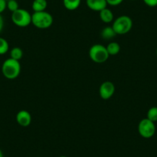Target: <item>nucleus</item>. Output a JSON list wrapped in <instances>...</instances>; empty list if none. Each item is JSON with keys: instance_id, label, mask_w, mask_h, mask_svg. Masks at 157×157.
Returning a JSON list of instances; mask_svg holds the SVG:
<instances>
[{"instance_id": "bb28decb", "label": "nucleus", "mask_w": 157, "mask_h": 157, "mask_svg": "<svg viewBox=\"0 0 157 157\" xmlns=\"http://www.w3.org/2000/svg\"><path fill=\"white\" fill-rule=\"evenodd\" d=\"M132 1H134V0H132Z\"/></svg>"}, {"instance_id": "7ed1b4c3", "label": "nucleus", "mask_w": 157, "mask_h": 157, "mask_svg": "<svg viewBox=\"0 0 157 157\" xmlns=\"http://www.w3.org/2000/svg\"><path fill=\"white\" fill-rule=\"evenodd\" d=\"M112 27L117 35L126 34L132 29V20L128 16H120L113 21Z\"/></svg>"}, {"instance_id": "39448f33", "label": "nucleus", "mask_w": 157, "mask_h": 157, "mask_svg": "<svg viewBox=\"0 0 157 157\" xmlns=\"http://www.w3.org/2000/svg\"><path fill=\"white\" fill-rule=\"evenodd\" d=\"M12 21L19 27H26L32 23V15L27 10L20 9L12 13Z\"/></svg>"}, {"instance_id": "dca6fc26", "label": "nucleus", "mask_w": 157, "mask_h": 157, "mask_svg": "<svg viewBox=\"0 0 157 157\" xmlns=\"http://www.w3.org/2000/svg\"><path fill=\"white\" fill-rule=\"evenodd\" d=\"M146 118L153 123L157 122V106H152L148 110Z\"/></svg>"}, {"instance_id": "ddd939ff", "label": "nucleus", "mask_w": 157, "mask_h": 157, "mask_svg": "<svg viewBox=\"0 0 157 157\" xmlns=\"http://www.w3.org/2000/svg\"><path fill=\"white\" fill-rule=\"evenodd\" d=\"M81 4V0H63L64 7L68 10L73 11L78 9Z\"/></svg>"}, {"instance_id": "4be33fe9", "label": "nucleus", "mask_w": 157, "mask_h": 157, "mask_svg": "<svg viewBox=\"0 0 157 157\" xmlns=\"http://www.w3.org/2000/svg\"><path fill=\"white\" fill-rule=\"evenodd\" d=\"M3 26H4L3 18H2V16H1V14H0V33L2 32V29H3Z\"/></svg>"}, {"instance_id": "9d476101", "label": "nucleus", "mask_w": 157, "mask_h": 157, "mask_svg": "<svg viewBox=\"0 0 157 157\" xmlns=\"http://www.w3.org/2000/svg\"><path fill=\"white\" fill-rule=\"evenodd\" d=\"M99 17H100L101 20L103 22H105V23H110L114 19V16H113V12L109 9L107 8V7L99 12Z\"/></svg>"}, {"instance_id": "393cba45", "label": "nucleus", "mask_w": 157, "mask_h": 157, "mask_svg": "<svg viewBox=\"0 0 157 157\" xmlns=\"http://www.w3.org/2000/svg\"><path fill=\"white\" fill-rule=\"evenodd\" d=\"M156 56H157V49H156Z\"/></svg>"}, {"instance_id": "0eeeda50", "label": "nucleus", "mask_w": 157, "mask_h": 157, "mask_svg": "<svg viewBox=\"0 0 157 157\" xmlns=\"http://www.w3.org/2000/svg\"><path fill=\"white\" fill-rule=\"evenodd\" d=\"M116 91L115 85L110 81H105L102 82L99 87V96L102 99H110L114 95Z\"/></svg>"}, {"instance_id": "6e6552de", "label": "nucleus", "mask_w": 157, "mask_h": 157, "mask_svg": "<svg viewBox=\"0 0 157 157\" xmlns=\"http://www.w3.org/2000/svg\"><path fill=\"white\" fill-rule=\"evenodd\" d=\"M16 119L18 124L22 127H27L32 123V116L27 110H20L16 114Z\"/></svg>"}, {"instance_id": "20e7f679", "label": "nucleus", "mask_w": 157, "mask_h": 157, "mask_svg": "<svg viewBox=\"0 0 157 157\" xmlns=\"http://www.w3.org/2000/svg\"><path fill=\"white\" fill-rule=\"evenodd\" d=\"M90 59L96 63H103L108 60L109 55L105 46L101 44H95L89 51Z\"/></svg>"}, {"instance_id": "a211bd4d", "label": "nucleus", "mask_w": 157, "mask_h": 157, "mask_svg": "<svg viewBox=\"0 0 157 157\" xmlns=\"http://www.w3.org/2000/svg\"><path fill=\"white\" fill-rule=\"evenodd\" d=\"M7 9L10 12L13 13V12L16 11L19 9V3L16 0H9V1H7Z\"/></svg>"}, {"instance_id": "aec40b11", "label": "nucleus", "mask_w": 157, "mask_h": 157, "mask_svg": "<svg viewBox=\"0 0 157 157\" xmlns=\"http://www.w3.org/2000/svg\"><path fill=\"white\" fill-rule=\"evenodd\" d=\"M7 9L6 0H0V14H2Z\"/></svg>"}, {"instance_id": "f3484780", "label": "nucleus", "mask_w": 157, "mask_h": 157, "mask_svg": "<svg viewBox=\"0 0 157 157\" xmlns=\"http://www.w3.org/2000/svg\"><path fill=\"white\" fill-rule=\"evenodd\" d=\"M10 49L9 43L6 39L0 37V55H4Z\"/></svg>"}, {"instance_id": "2eb2a0df", "label": "nucleus", "mask_w": 157, "mask_h": 157, "mask_svg": "<svg viewBox=\"0 0 157 157\" xmlns=\"http://www.w3.org/2000/svg\"><path fill=\"white\" fill-rule=\"evenodd\" d=\"M23 56V51L19 47H14L10 51V58L15 60H19Z\"/></svg>"}, {"instance_id": "1a4fd4ad", "label": "nucleus", "mask_w": 157, "mask_h": 157, "mask_svg": "<svg viewBox=\"0 0 157 157\" xmlns=\"http://www.w3.org/2000/svg\"><path fill=\"white\" fill-rule=\"evenodd\" d=\"M86 5L93 11L100 12L107 7L106 0H86Z\"/></svg>"}, {"instance_id": "f8f14e48", "label": "nucleus", "mask_w": 157, "mask_h": 157, "mask_svg": "<svg viewBox=\"0 0 157 157\" xmlns=\"http://www.w3.org/2000/svg\"><path fill=\"white\" fill-rule=\"evenodd\" d=\"M116 32L114 31L113 28L112 26H106L105 28L102 29V30L101 31V36H102V39H112L116 36Z\"/></svg>"}, {"instance_id": "423d86ee", "label": "nucleus", "mask_w": 157, "mask_h": 157, "mask_svg": "<svg viewBox=\"0 0 157 157\" xmlns=\"http://www.w3.org/2000/svg\"><path fill=\"white\" fill-rule=\"evenodd\" d=\"M139 134L145 139H149L155 133V123L148 120L147 118L143 119L138 125Z\"/></svg>"}, {"instance_id": "b1692460", "label": "nucleus", "mask_w": 157, "mask_h": 157, "mask_svg": "<svg viewBox=\"0 0 157 157\" xmlns=\"http://www.w3.org/2000/svg\"><path fill=\"white\" fill-rule=\"evenodd\" d=\"M60 157H67V156H66V155H62V156H60Z\"/></svg>"}, {"instance_id": "6ab92c4d", "label": "nucleus", "mask_w": 157, "mask_h": 157, "mask_svg": "<svg viewBox=\"0 0 157 157\" xmlns=\"http://www.w3.org/2000/svg\"><path fill=\"white\" fill-rule=\"evenodd\" d=\"M123 2V0H106V2L108 5L112 6H119Z\"/></svg>"}, {"instance_id": "a878e982", "label": "nucleus", "mask_w": 157, "mask_h": 157, "mask_svg": "<svg viewBox=\"0 0 157 157\" xmlns=\"http://www.w3.org/2000/svg\"><path fill=\"white\" fill-rule=\"evenodd\" d=\"M6 1H9V0H6Z\"/></svg>"}, {"instance_id": "f03ea898", "label": "nucleus", "mask_w": 157, "mask_h": 157, "mask_svg": "<svg viewBox=\"0 0 157 157\" xmlns=\"http://www.w3.org/2000/svg\"><path fill=\"white\" fill-rule=\"evenodd\" d=\"M52 23L53 17L48 12H36L32 15V24L36 28L45 29L49 28Z\"/></svg>"}, {"instance_id": "412c9836", "label": "nucleus", "mask_w": 157, "mask_h": 157, "mask_svg": "<svg viewBox=\"0 0 157 157\" xmlns=\"http://www.w3.org/2000/svg\"><path fill=\"white\" fill-rule=\"evenodd\" d=\"M143 2L149 7L157 6V0H143Z\"/></svg>"}, {"instance_id": "4468645a", "label": "nucleus", "mask_w": 157, "mask_h": 157, "mask_svg": "<svg viewBox=\"0 0 157 157\" xmlns=\"http://www.w3.org/2000/svg\"><path fill=\"white\" fill-rule=\"evenodd\" d=\"M109 56H116L117 55L119 52H120V46L119 43H116V42H112V43H109L107 46H105Z\"/></svg>"}, {"instance_id": "5701e85b", "label": "nucleus", "mask_w": 157, "mask_h": 157, "mask_svg": "<svg viewBox=\"0 0 157 157\" xmlns=\"http://www.w3.org/2000/svg\"><path fill=\"white\" fill-rule=\"evenodd\" d=\"M0 157H4L3 153H2V150H1V149H0Z\"/></svg>"}, {"instance_id": "f257e3e1", "label": "nucleus", "mask_w": 157, "mask_h": 157, "mask_svg": "<svg viewBox=\"0 0 157 157\" xmlns=\"http://www.w3.org/2000/svg\"><path fill=\"white\" fill-rule=\"evenodd\" d=\"M2 72L8 79H15L21 72V65L19 61L9 58L4 61L2 66Z\"/></svg>"}, {"instance_id": "9b49d317", "label": "nucleus", "mask_w": 157, "mask_h": 157, "mask_svg": "<svg viewBox=\"0 0 157 157\" xmlns=\"http://www.w3.org/2000/svg\"><path fill=\"white\" fill-rule=\"evenodd\" d=\"M48 2L46 0H34L32 4V8L34 13L46 11Z\"/></svg>"}]
</instances>
